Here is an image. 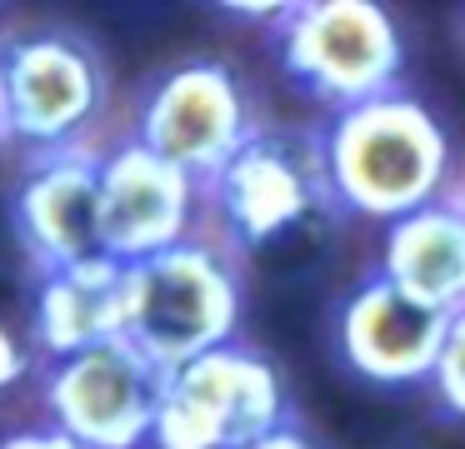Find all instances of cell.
<instances>
[{"instance_id": "1", "label": "cell", "mask_w": 465, "mask_h": 449, "mask_svg": "<svg viewBox=\"0 0 465 449\" xmlns=\"http://www.w3.org/2000/svg\"><path fill=\"white\" fill-rule=\"evenodd\" d=\"M315 140L331 205L381 225L450 195L460 170L440 115L405 90L325 115Z\"/></svg>"}, {"instance_id": "2", "label": "cell", "mask_w": 465, "mask_h": 449, "mask_svg": "<svg viewBox=\"0 0 465 449\" xmlns=\"http://www.w3.org/2000/svg\"><path fill=\"white\" fill-rule=\"evenodd\" d=\"M115 80L101 45L75 25L0 30V130L25 160L61 150H101Z\"/></svg>"}, {"instance_id": "3", "label": "cell", "mask_w": 465, "mask_h": 449, "mask_svg": "<svg viewBox=\"0 0 465 449\" xmlns=\"http://www.w3.org/2000/svg\"><path fill=\"white\" fill-rule=\"evenodd\" d=\"M125 279H131L125 339L161 369H175L185 359H201L211 349L241 339V315H245L241 255L225 249L205 229L141 259V265H125Z\"/></svg>"}, {"instance_id": "4", "label": "cell", "mask_w": 465, "mask_h": 449, "mask_svg": "<svg viewBox=\"0 0 465 449\" xmlns=\"http://www.w3.org/2000/svg\"><path fill=\"white\" fill-rule=\"evenodd\" d=\"M291 425V389L265 349L221 345L165 369L151 449H245Z\"/></svg>"}, {"instance_id": "5", "label": "cell", "mask_w": 465, "mask_h": 449, "mask_svg": "<svg viewBox=\"0 0 465 449\" xmlns=\"http://www.w3.org/2000/svg\"><path fill=\"white\" fill-rule=\"evenodd\" d=\"M281 65L325 110H351L401 90L405 30L375 0H301L275 25Z\"/></svg>"}, {"instance_id": "6", "label": "cell", "mask_w": 465, "mask_h": 449, "mask_svg": "<svg viewBox=\"0 0 465 449\" xmlns=\"http://www.w3.org/2000/svg\"><path fill=\"white\" fill-rule=\"evenodd\" d=\"M205 195V235H215L225 249L251 255L275 245L321 215L331 205L321 170V140L315 130H271L261 125L211 180Z\"/></svg>"}, {"instance_id": "7", "label": "cell", "mask_w": 465, "mask_h": 449, "mask_svg": "<svg viewBox=\"0 0 465 449\" xmlns=\"http://www.w3.org/2000/svg\"><path fill=\"white\" fill-rule=\"evenodd\" d=\"M255 130H261V115L231 60L191 55L145 80L125 140L205 185Z\"/></svg>"}, {"instance_id": "8", "label": "cell", "mask_w": 465, "mask_h": 449, "mask_svg": "<svg viewBox=\"0 0 465 449\" xmlns=\"http://www.w3.org/2000/svg\"><path fill=\"white\" fill-rule=\"evenodd\" d=\"M165 369L125 335L41 359V425L81 449H151Z\"/></svg>"}, {"instance_id": "9", "label": "cell", "mask_w": 465, "mask_h": 449, "mask_svg": "<svg viewBox=\"0 0 465 449\" xmlns=\"http://www.w3.org/2000/svg\"><path fill=\"white\" fill-rule=\"evenodd\" d=\"M205 229L201 180L155 160L135 140L101 145V245L115 265H141Z\"/></svg>"}, {"instance_id": "10", "label": "cell", "mask_w": 465, "mask_h": 449, "mask_svg": "<svg viewBox=\"0 0 465 449\" xmlns=\"http://www.w3.org/2000/svg\"><path fill=\"white\" fill-rule=\"evenodd\" d=\"M445 329H450L445 309L411 299L375 269L361 285H351V295L335 309V349H341L345 369L381 389L430 385Z\"/></svg>"}, {"instance_id": "11", "label": "cell", "mask_w": 465, "mask_h": 449, "mask_svg": "<svg viewBox=\"0 0 465 449\" xmlns=\"http://www.w3.org/2000/svg\"><path fill=\"white\" fill-rule=\"evenodd\" d=\"M11 225L35 275L101 259V150H61L21 165Z\"/></svg>"}, {"instance_id": "12", "label": "cell", "mask_w": 465, "mask_h": 449, "mask_svg": "<svg viewBox=\"0 0 465 449\" xmlns=\"http://www.w3.org/2000/svg\"><path fill=\"white\" fill-rule=\"evenodd\" d=\"M125 295H131V279L111 255L35 275L31 349L41 359H61L125 335Z\"/></svg>"}, {"instance_id": "13", "label": "cell", "mask_w": 465, "mask_h": 449, "mask_svg": "<svg viewBox=\"0 0 465 449\" xmlns=\"http://www.w3.org/2000/svg\"><path fill=\"white\" fill-rule=\"evenodd\" d=\"M395 289L445 315L465 309V215L450 195L391 220L381 235V265Z\"/></svg>"}, {"instance_id": "14", "label": "cell", "mask_w": 465, "mask_h": 449, "mask_svg": "<svg viewBox=\"0 0 465 449\" xmlns=\"http://www.w3.org/2000/svg\"><path fill=\"white\" fill-rule=\"evenodd\" d=\"M430 389L440 399V409H450L455 419H465V309L450 315V329H445L440 345V365L430 375Z\"/></svg>"}, {"instance_id": "15", "label": "cell", "mask_w": 465, "mask_h": 449, "mask_svg": "<svg viewBox=\"0 0 465 449\" xmlns=\"http://www.w3.org/2000/svg\"><path fill=\"white\" fill-rule=\"evenodd\" d=\"M31 369H35L31 339H21L5 319H0V395H11L21 379H31Z\"/></svg>"}, {"instance_id": "16", "label": "cell", "mask_w": 465, "mask_h": 449, "mask_svg": "<svg viewBox=\"0 0 465 449\" xmlns=\"http://www.w3.org/2000/svg\"><path fill=\"white\" fill-rule=\"evenodd\" d=\"M0 449H81V444L65 439V434H55L51 425H25V429L0 434Z\"/></svg>"}, {"instance_id": "17", "label": "cell", "mask_w": 465, "mask_h": 449, "mask_svg": "<svg viewBox=\"0 0 465 449\" xmlns=\"http://www.w3.org/2000/svg\"><path fill=\"white\" fill-rule=\"evenodd\" d=\"M231 20H271V25H281L285 20V0H231V5H221Z\"/></svg>"}, {"instance_id": "18", "label": "cell", "mask_w": 465, "mask_h": 449, "mask_svg": "<svg viewBox=\"0 0 465 449\" xmlns=\"http://www.w3.org/2000/svg\"><path fill=\"white\" fill-rule=\"evenodd\" d=\"M245 449H321V444H315V439H311V434H305V429L291 419V425H281L275 434L255 439V444H245Z\"/></svg>"}, {"instance_id": "19", "label": "cell", "mask_w": 465, "mask_h": 449, "mask_svg": "<svg viewBox=\"0 0 465 449\" xmlns=\"http://www.w3.org/2000/svg\"><path fill=\"white\" fill-rule=\"evenodd\" d=\"M450 200L460 205V215H465V165L455 170V185H450Z\"/></svg>"}, {"instance_id": "20", "label": "cell", "mask_w": 465, "mask_h": 449, "mask_svg": "<svg viewBox=\"0 0 465 449\" xmlns=\"http://www.w3.org/2000/svg\"><path fill=\"white\" fill-rule=\"evenodd\" d=\"M0 155H5V130H0Z\"/></svg>"}]
</instances>
